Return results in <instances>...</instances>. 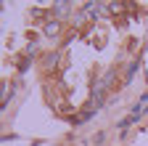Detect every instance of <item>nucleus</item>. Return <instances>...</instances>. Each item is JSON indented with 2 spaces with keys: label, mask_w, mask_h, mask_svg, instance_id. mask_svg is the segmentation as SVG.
Returning <instances> with one entry per match:
<instances>
[{
  "label": "nucleus",
  "mask_w": 148,
  "mask_h": 146,
  "mask_svg": "<svg viewBox=\"0 0 148 146\" xmlns=\"http://www.w3.org/2000/svg\"><path fill=\"white\" fill-rule=\"evenodd\" d=\"M145 109H148V93H145V96H143V98H140V101L135 104V109H132V114H135V117H140V114L145 112Z\"/></svg>",
  "instance_id": "1"
},
{
  "label": "nucleus",
  "mask_w": 148,
  "mask_h": 146,
  "mask_svg": "<svg viewBox=\"0 0 148 146\" xmlns=\"http://www.w3.org/2000/svg\"><path fill=\"white\" fill-rule=\"evenodd\" d=\"M58 32H61V24L58 21H48L45 24V35H48V37H56Z\"/></svg>",
  "instance_id": "2"
},
{
  "label": "nucleus",
  "mask_w": 148,
  "mask_h": 146,
  "mask_svg": "<svg viewBox=\"0 0 148 146\" xmlns=\"http://www.w3.org/2000/svg\"><path fill=\"white\" fill-rule=\"evenodd\" d=\"M53 11H56V16H66V13L71 11V3H56Z\"/></svg>",
  "instance_id": "3"
}]
</instances>
